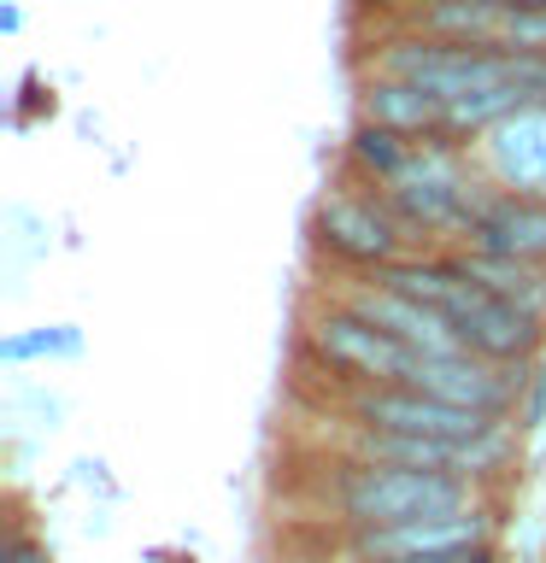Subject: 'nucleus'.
Masks as SVG:
<instances>
[{
  "mask_svg": "<svg viewBox=\"0 0 546 563\" xmlns=\"http://www.w3.org/2000/svg\"><path fill=\"white\" fill-rule=\"evenodd\" d=\"M382 276L387 288L423 299V306H435L447 323L458 329V341L470 352H482L493 364H528L540 346V317L517 311L511 299H500L493 288H482L476 276H465L452 258H429V253H405L400 264H387V271H370Z\"/></svg>",
  "mask_w": 546,
  "mask_h": 563,
  "instance_id": "nucleus-1",
  "label": "nucleus"
},
{
  "mask_svg": "<svg viewBox=\"0 0 546 563\" xmlns=\"http://www.w3.org/2000/svg\"><path fill=\"white\" fill-rule=\"evenodd\" d=\"M324 510L352 534L394 522H423V517H452V510H476V482L447 470H405V464H370V457H341L329 464L324 487H317Z\"/></svg>",
  "mask_w": 546,
  "mask_h": 563,
  "instance_id": "nucleus-2",
  "label": "nucleus"
},
{
  "mask_svg": "<svg viewBox=\"0 0 546 563\" xmlns=\"http://www.w3.org/2000/svg\"><path fill=\"white\" fill-rule=\"evenodd\" d=\"M387 211L400 218V229L412 241H429V235H452L465 241L470 235V211L482 200V183H470V165L465 153L452 147V135H417L405 165L376 188Z\"/></svg>",
  "mask_w": 546,
  "mask_h": 563,
  "instance_id": "nucleus-3",
  "label": "nucleus"
},
{
  "mask_svg": "<svg viewBox=\"0 0 546 563\" xmlns=\"http://www.w3.org/2000/svg\"><path fill=\"white\" fill-rule=\"evenodd\" d=\"M412 35L500 53H546V7L540 0H412L400 12Z\"/></svg>",
  "mask_w": 546,
  "mask_h": 563,
  "instance_id": "nucleus-4",
  "label": "nucleus"
},
{
  "mask_svg": "<svg viewBox=\"0 0 546 563\" xmlns=\"http://www.w3.org/2000/svg\"><path fill=\"white\" fill-rule=\"evenodd\" d=\"M306 346L317 352V364H329V376H347L359 387H400L412 358H417L394 334H382L359 311H347L335 294H329V306H317L306 317Z\"/></svg>",
  "mask_w": 546,
  "mask_h": 563,
  "instance_id": "nucleus-5",
  "label": "nucleus"
},
{
  "mask_svg": "<svg viewBox=\"0 0 546 563\" xmlns=\"http://www.w3.org/2000/svg\"><path fill=\"white\" fill-rule=\"evenodd\" d=\"M312 235L324 253H335L352 271H387L405 258V229L387 211L382 194H352V188H329L312 206Z\"/></svg>",
  "mask_w": 546,
  "mask_h": 563,
  "instance_id": "nucleus-6",
  "label": "nucleus"
},
{
  "mask_svg": "<svg viewBox=\"0 0 546 563\" xmlns=\"http://www.w3.org/2000/svg\"><path fill=\"white\" fill-rule=\"evenodd\" d=\"M400 387H417L429 399L465 405L482 417H511L523 405V364H493L482 352H447V358H412Z\"/></svg>",
  "mask_w": 546,
  "mask_h": 563,
  "instance_id": "nucleus-7",
  "label": "nucleus"
},
{
  "mask_svg": "<svg viewBox=\"0 0 546 563\" xmlns=\"http://www.w3.org/2000/svg\"><path fill=\"white\" fill-rule=\"evenodd\" d=\"M352 422L359 429H382V434H423V440H482L511 417H482L465 411V405L429 399L417 387H359L352 394Z\"/></svg>",
  "mask_w": 546,
  "mask_h": 563,
  "instance_id": "nucleus-8",
  "label": "nucleus"
},
{
  "mask_svg": "<svg viewBox=\"0 0 546 563\" xmlns=\"http://www.w3.org/2000/svg\"><path fill=\"white\" fill-rule=\"evenodd\" d=\"M335 299H341L347 311H359L364 323H376L382 334H394L400 346H412L423 352V358H447V352H470L465 341H458V329L440 317L435 306H423V299L412 294H400V288H387L382 276H359V282H341L335 288Z\"/></svg>",
  "mask_w": 546,
  "mask_h": 563,
  "instance_id": "nucleus-9",
  "label": "nucleus"
},
{
  "mask_svg": "<svg viewBox=\"0 0 546 563\" xmlns=\"http://www.w3.org/2000/svg\"><path fill=\"white\" fill-rule=\"evenodd\" d=\"M493 545V517L482 505L452 510V517H423V522H394L370 528L347 540V563H394V558H447V552H476Z\"/></svg>",
  "mask_w": 546,
  "mask_h": 563,
  "instance_id": "nucleus-10",
  "label": "nucleus"
},
{
  "mask_svg": "<svg viewBox=\"0 0 546 563\" xmlns=\"http://www.w3.org/2000/svg\"><path fill=\"white\" fill-rule=\"evenodd\" d=\"M482 170L500 194L546 200V106H523L493 123L482 135Z\"/></svg>",
  "mask_w": 546,
  "mask_h": 563,
  "instance_id": "nucleus-11",
  "label": "nucleus"
},
{
  "mask_svg": "<svg viewBox=\"0 0 546 563\" xmlns=\"http://www.w3.org/2000/svg\"><path fill=\"white\" fill-rule=\"evenodd\" d=\"M470 253H500L523 264H546V200L535 194H500L482 188V200L470 211Z\"/></svg>",
  "mask_w": 546,
  "mask_h": 563,
  "instance_id": "nucleus-12",
  "label": "nucleus"
},
{
  "mask_svg": "<svg viewBox=\"0 0 546 563\" xmlns=\"http://www.w3.org/2000/svg\"><path fill=\"white\" fill-rule=\"evenodd\" d=\"M359 123L400 130V135H440V130H447V106H440L429 88H417L405 77L364 70V82H359Z\"/></svg>",
  "mask_w": 546,
  "mask_h": 563,
  "instance_id": "nucleus-13",
  "label": "nucleus"
},
{
  "mask_svg": "<svg viewBox=\"0 0 546 563\" xmlns=\"http://www.w3.org/2000/svg\"><path fill=\"white\" fill-rule=\"evenodd\" d=\"M452 264L465 276H476L482 288H493L500 299H511L517 311L540 317L546 323V264H523V258H500V253H452Z\"/></svg>",
  "mask_w": 546,
  "mask_h": 563,
  "instance_id": "nucleus-14",
  "label": "nucleus"
},
{
  "mask_svg": "<svg viewBox=\"0 0 546 563\" xmlns=\"http://www.w3.org/2000/svg\"><path fill=\"white\" fill-rule=\"evenodd\" d=\"M412 141H417V135H400V130H376V123H359V130H352V141H347V158H352V170H359L370 188H382L387 176L405 165Z\"/></svg>",
  "mask_w": 546,
  "mask_h": 563,
  "instance_id": "nucleus-15",
  "label": "nucleus"
},
{
  "mask_svg": "<svg viewBox=\"0 0 546 563\" xmlns=\"http://www.w3.org/2000/svg\"><path fill=\"white\" fill-rule=\"evenodd\" d=\"M0 563H53V552L35 534H12L7 552H0Z\"/></svg>",
  "mask_w": 546,
  "mask_h": 563,
  "instance_id": "nucleus-16",
  "label": "nucleus"
},
{
  "mask_svg": "<svg viewBox=\"0 0 546 563\" xmlns=\"http://www.w3.org/2000/svg\"><path fill=\"white\" fill-rule=\"evenodd\" d=\"M470 563H500V558H493V545H482V552H476Z\"/></svg>",
  "mask_w": 546,
  "mask_h": 563,
  "instance_id": "nucleus-17",
  "label": "nucleus"
},
{
  "mask_svg": "<svg viewBox=\"0 0 546 563\" xmlns=\"http://www.w3.org/2000/svg\"><path fill=\"white\" fill-rule=\"evenodd\" d=\"M540 7H546V0H540Z\"/></svg>",
  "mask_w": 546,
  "mask_h": 563,
  "instance_id": "nucleus-18",
  "label": "nucleus"
}]
</instances>
